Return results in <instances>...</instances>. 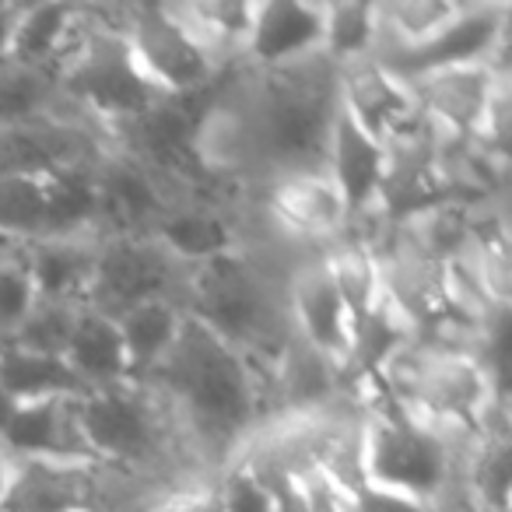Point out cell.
Masks as SVG:
<instances>
[{
    "label": "cell",
    "mask_w": 512,
    "mask_h": 512,
    "mask_svg": "<svg viewBox=\"0 0 512 512\" xmlns=\"http://www.w3.org/2000/svg\"><path fill=\"white\" fill-rule=\"evenodd\" d=\"M246 102L253 158L274 165L281 176L323 172L327 137L337 113V64L323 53L288 67H271L256 78Z\"/></svg>",
    "instance_id": "6da1fadb"
},
{
    "label": "cell",
    "mask_w": 512,
    "mask_h": 512,
    "mask_svg": "<svg viewBox=\"0 0 512 512\" xmlns=\"http://www.w3.org/2000/svg\"><path fill=\"white\" fill-rule=\"evenodd\" d=\"M200 435L214 442L239 439L256 411V383L242 351L190 313H183L179 334L165 358L148 372Z\"/></svg>",
    "instance_id": "7a4b0ae2"
},
{
    "label": "cell",
    "mask_w": 512,
    "mask_h": 512,
    "mask_svg": "<svg viewBox=\"0 0 512 512\" xmlns=\"http://www.w3.org/2000/svg\"><path fill=\"white\" fill-rule=\"evenodd\" d=\"M53 71L60 81V95L116 127L130 123L151 102L162 99L137 67L127 39L116 25H95V29L78 25V36L71 39Z\"/></svg>",
    "instance_id": "3957f363"
},
{
    "label": "cell",
    "mask_w": 512,
    "mask_h": 512,
    "mask_svg": "<svg viewBox=\"0 0 512 512\" xmlns=\"http://www.w3.org/2000/svg\"><path fill=\"white\" fill-rule=\"evenodd\" d=\"M358 474L369 488L432 505L449 481V449L439 428L390 407L372 414L358 439Z\"/></svg>",
    "instance_id": "277c9868"
},
{
    "label": "cell",
    "mask_w": 512,
    "mask_h": 512,
    "mask_svg": "<svg viewBox=\"0 0 512 512\" xmlns=\"http://www.w3.org/2000/svg\"><path fill=\"white\" fill-rule=\"evenodd\" d=\"M130 53L144 78L155 85L158 95L186 99L204 95V88L218 74V60L197 43L179 11L172 4H148V8L123 11L120 25Z\"/></svg>",
    "instance_id": "5b68a950"
},
{
    "label": "cell",
    "mask_w": 512,
    "mask_h": 512,
    "mask_svg": "<svg viewBox=\"0 0 512 512\" xmlns=\"http://www.w3.org/2000/svg\"><path fill=\"white\" fill-rule=\"evenodd\" d=\"M183 313H190L193 320H200L239 348L267 334L274 309L264 278L235 249L211 264L190 267V306Z\"/></svg>",
    "instance_id": "8992f818"
},
{
    "label": "cell",
    "mask_w": 512,
    "mask_h": 512,
    "mask_svg": "<svg viewBox=\"0 0 512 512\" xmlns=\"http://www.w3.org/2000/svg\"><path fill=\"white\" fill-rule=\"evenodd\" d=\"M183 264H176L151 235H106L95 246V274L85 306L123 316L141 302L169 299Z\"/></svg>",
    "instance_id": "52a82bcc"
},
{
    "label": "cell",
    "mask_w": 512,
    "mask_h": 512,
    "mask_svg": "<svg viewBox=\"0 0 512 512\" xmlns=\"http://www.w3.org/2000/svg\"><path fill=\"white\" fill-rule=\"evenodd\" d=\"M505 36H509V4H463L460 15L432 43L407 53H383L372 60L383 64L393 78H414V74L442 71V67L491 64L505 50Z\"/></svg>",
    "instance_id": "ba28073f"
},
{
    "label": "cell",
    "mask_w": 512,
    "mask_h": 512,
    "mask_svg": "<svg viewBox=\"0 0 512 512\" xmlns=\"http://www.w3.org/2000/svg\"><path fill=\"white\" fill-rule=\"evenodd\" d=\"M411 92L418 113L446 137H470L474 141L481 120L488 113L495 92L505 85V71L495 64H463L442 71L400 78Z\"/></svg>",
    "instance_id": "9c48e42d"
},
{
    "label": "cell",
    "mask_w": 512,
    "mask_h": 512,
    "mask_svg": "<svg viewBox=\"0 0 512 512\" xmlns=\"http://www.w3.org/2000/svg\"><path fill=\"white\" fill-rule=\"evenodd\" d=\"M71 414L88 453L120 463L155 453V418L134 383L92 390L88 397L71 400Z\"/></svg>",
    "instance_id": "30bf717a"
},
{
    "label": "cell",
    "mask_w": 512,
    "mask_h": 512,
    "mask_svg": "<svg viewBox=\"0 0 512 512\" xmlns=\"http://www.w3.org/2000/svg\"><path fill=\"white\" fill-rule=\"evenodd\" d=\"M383 141L372 137L348 109L337 99V113L330 123L327 137V162L323 172L334 183V190L341 193L344 211H348V225H355L358 218H365L369 211H376L379 183H383Z\"/></svg>",
    "instance_id": "8fae6325"
},
{
    "label": "cell",
    "mask_w": 512,
    "mask_h": 512,
    "mask_svg": "<svg viewBox=\"0 0 512 512\" xmlns=\"http://www.w3.org/2000/svg\"><path fill=\"white\" fill-rule=\"evenodd\" d=\"M323 46V4L302 0H267L253 4V22L242 53L260 71L288 67L316 57Z\"/></svg>",
    "instance_id": "7c38bea8"
},
{
    "label": "cell",
    "mask_w": 512,
    "mask_h": 512,
    "mask_svg": "<svg viewBox=\"0 0 512 512\" xmlns=\"http://www.w3.org/2000/svg\"><path fill=\"white\" fill-rule=\"evenodd\" d=\"M95 190H99V225H113L109 235H144L165 211V193L151 165L134 155L95 158Z\"/></svg>",
    "instance_id": "4fadbf2b"
},
{
    "label": "cell",
    "mask_w": 512,
    "mask_h": 512,
    "mask_svg": "<svg viewBox=\"0 0 512 512\" xmlns=\"http://www.w3.org/2000/svg\"><path fill=\"white\" fill-rule=\"evenodd\" d=\"M288 302H292V316L302 344H309L316 355L327 358L337 369V376H341V365L351 348V320L323 260L295 271Z\"/></svg>",
    "instance_id": "5bb4252c"
},
{
    "label": "cell",
    "mask_w": 512,
    "mask_h": 512,
    "mask_svg": "<svg viewBox=\"0 0 512 512\" xmlns=\"http://www.w3.org/2000/svg\"><path fill=\"white\" fill-rule=\"evenodd\" d=\"M337 99L379 141L397 127H404L411 116H418V106L411 102L404 81L393 78L372 57L337 67Z\"/></svg>",
    "instance_id": "9a60e30c"
},
{
    "label": "cell",
    "mask_w": 512,
    "mask_h": 512,
    "mask_svg": "<svg viewBox=\"0 0 512 512\" xmlns=\"http://www.w3.org/2000/svg\"><path fill=\"white\" fill-rule=\"evenodd\" d=\"M95 246L99 242H92V235L25 242L18 249V256H22L25 271H29L36 299L85 306L95 274Z\"/></svg>",
    "instance_id": "2e32d148"
},
{
    "label": "cell",
    "mask_w": 512,
    "mask_h": 512,
    "mask_svg": "<svg viewBox=\"0 0 512 512\" xmlns=\"http://www.w3.org/2000/svg\"><path fill=\"white\" fill-rule=\"evenodd\" d=\"M0 446L15 456H29L36 463H67L88 456L78 428H74L71 400H32L18 404L8 428L0 432Z\"/></svg>",
    "instance_id": "e0dca14e"
},
{
    "label": "cell",
    "mask_w": 512,
    "mask_h": 512,
    "mask_svg": "<svg viewBox=\"0 0 512 512\" xmlns=\"http://www.w3.org/2000/svg\"><path fill=\"white\" fill-rule=\"evenodd\" d=\"M88 158H95L88 137L60 116L0 130V176H43L60 165L88 162Z\"/></svg>",
    "instance_id": "ac0fdd59"
},
{
    "label": "cell",
    "mask_w": 512,
    "mask_h": 512,
    "mask_svg": "<svg viewBox=\"0 0 512 512\" xmlns=\"http://www.w3.org/2000/svg\"><path fill=\"white\" fill-rule=\"evenodd\" d=\"M144 235H151L186 271L235 253V228L228 225V218L200 204H165V211L151 221Z\"/></svg>",
    "instance_id": "d6986e66"
},
{
    "label": "cell",
    "mask_w": 512,
    "mask_h": 512,
    "mask_svg": "<svg viewBox=\"0 0 512 512\" xmlns=\"http://www.w3.org/2000/svg\"><path fill=\"white\" fill-rule=\"evenodd\" d=\"M271 211L281 225L306 239H337L348 228L344 200L327 179V172L278 176L271 190Z\"/></svg>",
    "instance_id": "ffe728a7"
},
{
    "label": "cell",
    "mask_w": 512,
    "mask_h": 512,
    "mask_svg": "<svg viewBox=\"0 0 512 512\" xmlns=\"http://www.w3.org/2000/svg\"><path fill=\"white\" fill-rule=\"evenodd\" d=\"M64 362L71 365V372L88 390H109V386L134 383L130 379V362H127L120 327H116L113 316L99 313L92 306L78 309Z\"/></svg>",
    "instance_id": "44dd1931"
},
{
    "label": "cell",
    "mask_w": 512,
    "mask_h": 512,
    "mask_svg": "<svg viewBox=\"0 0 512 512\" xmlns=\"http://www.w3.org/2000/svg\"><path fill=\"white\" fill-rule=\"evenodd\" d=\"M43 200L46 221L43 239H74L92 235L99 225V190H95V158L88 162L60 165L43 172Z\"/></svg>",
    "instance_id": "7402d4cb"
},
{
    "label": "cell",
    "mask_w": 512,
    "mask_h": 512,
    "mask_svg": "<svg viewBox=\"0 0 512 512\" xmlns=\"http://www.w3.org/2000/svg\"><path fill=\"white\" fill-rule=\"evenodd\" d=\"M204 109L200 95H186V99H169L162 95L151 102L141 116L123 123V134L130 137V151L137 162H172L179 155H190V137L197 127V116Z\"/></svg>",
    "instance_id": "603a6c76"
},
{
    "label": "cell",
    "mask_w": 512,
    "mask_h": 512,
    "mask_svg": "<svg viewBox=\"0 0 512 512\" xmlns=\"http://www.w3.org/2000/svg\"><path fill=\"white\" fill-rule=\"evenodd\" d=\"M0 390L8 393L15 404H32V400L88 397V386L71 372L64 358L32 355L22 348H0Z\"/></svg>",
    "instance_id": "cb8c5ba5"
},
{
    "label": "cell",
    "mask_w": 512,
    "mask_h": 512,
    "mask_svg": "<svg viewBox=\"0 0 512 512\" xmlns=\"http://www.w3.org/2000/svg\"><path fill=\"white\" fill-rule=\"evenodd\" d=\"M190 155L211 172H239L253 158L246 109L232 102H204L190 137Z\"/></svg>",
    "instance_id": "d4e9b609"
},
{
    "label": "cell",
    "mask_w": 512,
    "mask_h": 512,
    "mask_svg": "<svg viewBox=\"0 0 512 512\" xmlns=\"http://www.w3.org/2000/svg\"><path fill=\"white\" fill-rule=\"evenodd\" d=\"M81 11L67 4H29L18 11L8 60L25 67H57L71 39L78 36Z\"/></svg>",
    "instance_id": "484cf974"
},
{
    "label": "cell",
    "mask_w": 512,
    "mask_h": 512,
    "mask_svg": "<svg viewBox=\"0 0 512 512\" xmlns=\"http://www.w3.org/2000/svg\"><path fill=\"white\" fill-rule=\"evenodd\" d=\"M179 323H183V309L172 299L141 302V306L116 316V327H120V334H123V348H127L130 379H134V383L148 379V372L162 362L165 351L176 341Z\"/></svg>",
    "instance_id": "4316f807"
},
{
    "label": "cell",
    "mask_w": 512,
    "mask_h": 512,
    "mask_svg": "<svg viewBox=\"0 0 512 512\" xmlns=\"http://www.w3.org/2000/svg\"><path fill=\"white\" fill-rule=\"evenodd\" d=\"M60 81L53 67H25L15 60L0 64V130L57 120Z\"/></svg>",
    "instance_id": "83f0119b"
},
{
    "label": "cell",
    "mask_w": 512,
    "mask_h": 512,
    "mask_svg": "<svg viewBox=\"0 0 512 512\" xmlns=\"http://www.w3.org/2000/svg\"><path fill=\"white\" fill-rule=\"evenodd\" d=\"M330 278L337 285L344 309H348L351 334L355 327L372 313V306L383 295V281H379V256L362 239H341L327 256H323Z\"/></svg>",
    "instance_id": "f1b7e54d"
},
{
    "label": "cell",
    "mask_w": 512,
    "mask_h": 512,
    "mask_svg": "<svg viewBox=\"0 0 512 512\" xmlns=\"http://www.w3.org/2000/svg\"><path fill=\"white\" fill-rule=\"evenodd\" d=\"M376 4H323V46L330 64L344 67L369 60L376 50Z\"/></svg>",
    "instance_id": "f546056e"
},
{
    "label": "cell",
    "mask_w": 512,
    "mask_h": 512,
    "mask_svg": "<svg viewBox=\"0 0 512 512\" xmlns=\"http://www.w3.org/2000/svg\"><path fill=\"white\" fill-rule=\"evenodd\" d=\"M43 176H0V235L15 246L43 239Z\"/></svg>",
    "instance_id": "4dcf8cb0"
},
{
    "label": "cell",
    "mask_w": 512,
    "mask_h": 512,
    "mask_svg": "<svg viewBox=\"0 0 512 512\" xmlns=\"http://www.w3.org/2000/svg\"><path fill=\"white\" fill-rule=\"evenodd\" d=\"M78 309L81 306H71V302L36 299L29 313H25V320L18 323V330L11 334L8 348H22V351H32V355L64 358L74 320H78Z\"/></svg>",
    "instance_id": "1f68e13d"
},
{
    "label": "cell",
    "mask_w": 512,
    "mask_h": 512,
    "mask_svg": "<svg viewBox=\"0 0 512 512\" xmlns=\"http://www.w3.org/2000/svg\"><path fill=\"white\" fill-rule=\"evenodd\" d=\"M341 376L323 355H316L309 344H292L285 351V362H281V386H285V397L295 407H316L337 390Z\"/></svg>",
    "instance_id": "d6a6232c"
},
{
    "label": "cell",
    "mask_w": 512,
    "mask_h": 512,
    "mask_svg": "<svg viewBox=\"0 0 512 512\" xmlns=\"http://www.w3.org/2000/svg\"><path fill=\"white\" fill-rule=\"evenodd\" d=\"M470 484L484 512H505L509 509V442L505 435H481Z\"/></svg>",
    "instance_id": "836d02e7"
},
{
    "label": "cell",
    "mask_w": 512,
    "mask_h": 512,
    "mask_svg": "<svg viewBox=\"0 0 512 512\" xmlns=\"http://www.w3.org/2000/svg\"><path fill=\"white\" fill-rule=\"evenodd\" d=\"M32 302H36V292H32L29 271H25L22 256L11 253L8 260H0V348L11 341Z\"/></svg>",
    "instance_id": "e575fe53"
},
{
    "label": "cell",
    "mask_w": 512,
    "mask_h": 512,
    "mask_svg": "<svg viewBox=\"0 0 512 512\" xmlns=\"http://www.w3.org/2000/svg\"><path fill=\"white\" fill-rule=\"evenodd\" d=\"M214 498H218V512H285L278 495L249 467L228 470L225 481H221V491Z\"/></svg>",
    "instance_id": "d590c367"
},
{
    "label": "cell",
    "mask_w": 512,
    "mask_h": 512,
    "mask_svg": "<svg viewBox=\"0 0 512 512\" xmlns=\"http://www.w3.org/2000/svg\"><path fill=\"white\" fill-rule=\"evenodd\" d=\"M355 512H435V509L428 502H414V498L393 495V491H379V488H369V484H358Z\"/></svg>",
    "instance_id": "8d00e7d4"
},
{
    "label": "cell",
    "mask_w": 512,
    "mask_h": 512,
    "mask_svg": "<svg viewBox=\"0 0 512 512\" xmlns=\"http://www.w3.org/2000/svg\"><path fill=\"white\" fill-rule=\"evenodd\" d=\"M18 11H22V4H0V64L8 60L11 36H15V22H18Z\"/></svg>",
    "instance_id": "74e56055"
},
{
    "label": "cell",
    "mask_w": 512,
    "mask_h": 512,
    "mask_svg": "<svg viewBox=\"0 0 512 512\" xmlns=\"http://www.w3.org/2000/svg\"><path fill=\"white\" fill-rule=\"evenodd\" d=\"M15 400L8 397V393L0 390V432H4V428H8V421H11V414H15Z\"/></svg>",
    "instance_id": "f35d334b"
},
{
    "label": "cell",
    "mask_w": 512,
    "mask_h": 512,
    "mask_svg": "<svg viewBox=\"0 0 512 512\" xmlns=\"http://www.w3.org/2000/svg\"><path fill=\"white\" fill-rule=\"evenodd\" d=\"M11 467L8 460H4V453H0V505H4V498H8V488H11Z\"/></svg>",
    "instance_id": "ab89813d"
},
{
    "label": "cell",
    "mask_w": 512,
    "mask_h": 512,
    "mask_svg": "<svg viewBox=\"0 0 512 512\" xmlns=\"http://www.w3.org/2000/svg\"><path fill=\"white\" fill-rule=\"evenodd\" d=\"M11 253H18V246L8 239V235H0V260H8Z\"/></svg>",
    "instance_id": "60d3db41"
}]
</instances>
